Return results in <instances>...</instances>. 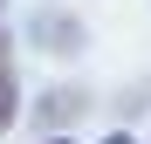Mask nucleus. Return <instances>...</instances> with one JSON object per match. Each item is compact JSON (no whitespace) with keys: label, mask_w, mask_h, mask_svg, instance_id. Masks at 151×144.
<instances>
[{"label":"nucleus","mask_w":151,"mask_h":144,"mask_svg":"<svg viewBox=\"0 0 151 144\" xmlns=\"http://www.w3.org/2000/svg\"><path fill=\"white\" fill-rule=\"evenodd\" d=\"M103 144H131V137H124V130H117V137H103Z\"/></svg>","instance_id":"f03ea898"},{"label":"nucleus","mask_w":151,"mask_h":144,"mask_svg":"<svg viewBox=\"0 0 151 144\" xmlns=\"http://www.w3.org/2000/svg\"><path fill=\"white\" fill-rule=\"evenodd\" d=\"M41 144H76V137H41Z\"/></svg>","instance_id":"7ed1b4c3"},{"label":"nucleus","mask_w":151,"mask_h":144,"mask_svg":"<svg viewBox=\"0 0 151 144\" xmlns=\"http://www.w3.org/2000/svg\"><path fill=\"white\" fill-rule=\"evenodd\" d=\"M7 117H14V69H7V55H0V130H7Z\"/></svg>","instance_id":"f257e3e1"}]
</instances>
